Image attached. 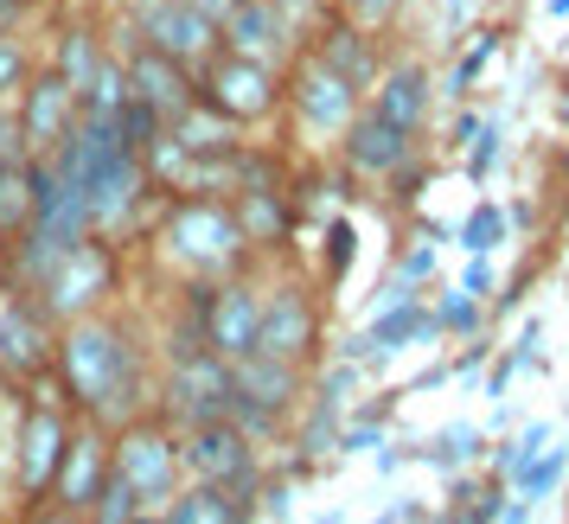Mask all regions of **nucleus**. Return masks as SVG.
<instances>
[{
    "label": "nucleus",
    "instance_id": "f257e3e1",
    "mask_svg": "<svg viewBox=\"0 0 569 524\" xmlns=\"http://www.w3.org/2000/svg\"><path fill=\"white\" fill-rule=\"evenodd\" d=\"M52 391L71 416L122 429V422L154 410L160 359H154V345H148V333H141L134 320L103 308V314H83V320H64V326H58Z\"/></svg>",
    "mask_w": 569,
    "mask_h": 524
},
{
    "label": "nucleus",
    "instance_id": "f03ea898",
    "mask_svg": "<svg viewBox=\"0 0 569 524\" xmlns=\"http://www.w3.org/2000/svg\"><path fill=\"white\" fill-rule=\"evenodd\" d=\"M148 236H154V256L180 269V282H224L257 262L250 236L237 231L231 199H211V192H167Z\"/></svg>",
    "mask_w": 569,
    "mask_h": 524
},
{
    "label": "nucleus",
    "instance_id": "7ed1b4c3",
    "mask_svg": "<svg viewBox=\"0 0 569 524\" xmlns=\"http://www.w3.org/2000/svg\"><path fill=\"white\" fill-rule=\"evenodd\" d=\"M71 429H78V416L58 403L52 377L32 384L27 396H13V473H7L13 512H20V505H46L52 473H58V461H64V447H71Z\"/></svg>",
    "mask_w": 569,
    "mask_h": 524
},
{
    "label": "nucleus",
    "instance_id": "20e7f679",
    "mask_svg": "<svg viewBox=\"0 0 569 524\" xmlns=\"http://www.w3.org/2000/svg\"><path fill=\"white\" fill-rule=\"evenodd\" d=\"M122 289H129V250H122L116 236L90 231V236H78V243L64 250V262L39 282V308L64 326V320H83V314L116 308Z\"/></svg>",
    "mask_w": 569,
    "mask_h": 524
},
{
    "label": "nucleus",
    "instance_id": "39448f33",
    "mask_svg": "<svg viewBox=\"0 0 569 524\" xmlns=\"http://www.w3.org/2000/svg\"><path fill=\"white\" fill-rule=\"evenodd\" d=\"M109 473L129 480V493L141 498V512H160L167 498L186 486V467H180V429L148 410V416L109 429Z\"/></svg>",
    "mask_w": 569,
    "mask_h": 524
},
{
    "label": "nucleus",
    "instance_id": "423d86ee",
    "mask_svg": "<svg viewBox=\"0 0 569 524\" xmlns=\"http://www.w3.org/2000/svg\"><path fill=\"white\" fill-rule=\"evenodd\" d=\"M199 97H206L218 115H231L237 129H269L282 115V64H262V58L243 52H218L199 64Z\"/></svg>",
    "mask_w": 569,
    "mask_h": 524
},
{
    "label": "nucleus",
    "instance_id": "0eeeda50",
    "mask_svg": "<svg viewBox=\"0 0 569 524\" xmlns=\"http://www.w3.org/2000/svg\"><path fill=\"white\" fill-rule=\"evenodd\" d=\"M282 109L295 115V129L301 134H313V141L333 148L339 134L352 129V115L365 109V90L359 83H346L339 71H327V64L301 46V52L288 58V71H282Z\"/></svg>",
    "mask_w": 569,
    "mask_h": 524
},
{
    "label": "nucleus",
    "instance_id": "6e6552de",
    "mask_svg": "<svg viewBox=\"0 0 569 524\" xmlns=\"http://www.w3.org/2000/svg\"><path fill=\"white\" fill-rule=\"evenodd\" d=\"M180 467H186V480H199V486H224V493L257 498L262 447L250 442L231 416H211V422L180 429Z\"/></svg>",
    "mask_w": 569,
    "mask_h": 524
},
{
    "label": "nucleus",
    "instance_id": "1a4fd4ad",
    "mask_svg": "<svg viewBox=\"0 0 569 524\" xmlns=\"http://www.w3.org/2000/svg\"><path fill=\"white\" fill-rule=\"evenodd\" d=\"M58 320L39 308V294H0V391L27 396L52 377Z\"/></svg>",
    "mask_w": 569,
    "mask_h": 524
},
{
    "label": "nucleus",
    "instance_id": "9d476101",
    "mask_svg": "<svg viewBox=\"0 0 569 524\" xmlns=\"http://www.w3.org/2000/svg\"><path fill=\"white\" fill-rule=\"evenodd\" d=\"M231 410V359L218 352H186L160 365V391H154V416L167 429H192Z\"/></svg>",
    "mask_w": 569,
    "mask_h": 524
},
{
    "label": "nucleus",
    "instance_id": "9b49d317",
    "mask_svg": "<svg viewBox=\"0 0 569 524\" xmlns=\"http://www.w3.org/2000/svg\"><path fill=\"white\" fill-rule=\"evenodd\" d=\"M134 39H148L160 46L167 58H180L186 71H199L211 52H218V20L199 13V7H186V0H122V7H109Z\"/></svg>",
    "mask_w": 569,
    "mask_h": 524
},
{
    "label": "nucleus",
    "instance_id": "f8f14e48",
    "mask_svg": "<svg viewBox=\"0 0 569 524\" xmlns=\"http://www.w3.org/2000/svg\"><path fill=\"white\" fill-rule=\"evenodd\" d=\"M257 352L269 359H288V365H308L320 359V294L308 282H269L262 289V326H257Z\"/></svg>",
    "mask_w": 569,
    "mask_h": 524
},
{
    "label": "nucleus",
    "instance_id": "ddd939ff",
    "mask_svg": "<svg viewBox=\"0 0 569 524\" xmlns=\"http://www.w3.org/2000/svg\"><path fill=\"white\" fill-rule=\"evenodd\" d=\"M257 326H262V282L250 269L211 282L206 289V352L243 359V352H257Z\"/></svg>",
    "mask_w": 569,
    "mask_h": 524
},
{
    "label": "nucleus",
    "instance_id": "4468645a",
    "mask_svg": "<svg viewBox=\"0 0 569 524\" xmlns=\"http://www.w3.org/2000/svg\"><path fill=\"white\" fill-rule=\"evenodd\" d=\"M7 109H13V122H20V134H27L32 154H52L58 141L71 134V122L83 115V109H78V83L58 78L52 64H39V71L20 83V97H13Z\"/></svg>",
    "mask_w": 569,
    "mask_h": 524
},
{
    "label": "nucleus",
    "instance_id": "2eb2a0df",
    "mask_svg": "<svg viewBox=\"0 0 569 524\" xmlns=\"http://www.w3.org/2000/svg\"><path fill=\"white\" fill-rule=\"evenodd\" d=\"M109 486V429L103 422H83L71 429V447H64V461H58L52 473V505L58 512H71V518H90V505L103 498Z\"/></svg>",
    "mask_w": 569,
    "mask_h": 524
},
{
    "label": "nucleus",
    "instance_id": "dca6fc26",
    "mask_svg": "<svg viewBox=\"0 0 569 524\" xmlns=\"http://www.w3.org/2000/svg\"><path fill=\"white\" fill-rule=\"evenodd\" d=\"M218 46L224 52H243V58H262V64H282V71H288V58L301 52L282 0H237L231 13L218 20Z\"/></svg>",
    "mask_w": 569,
    "mask_h": 524
},
{
    "label": "nucleus",
    "instance_id": "f3484780",
    "mask_svg": "<svg viewBox=\"0 0 569 524\" xmlns=\"http://www.w3.org/2000/svg\"><path fill=\"white\" fill-rule=\"evenodd\" d=\"M333 148H339V167H346L352 180H390L410 154H422V148H416V134L397 129V122H385L378 109H359V115H352V129L339 134Z\"/></svg>",
    "mask_w": 569,
    "mask_h": 524
},
{
    "label": "nucleus",
    "instance_id": "a211bd4d",
    "mask_svg": "<svg viewBox=\"0 0 569 524\" xmlns=\"http://www.w3.org/2000/svg\"><path fill=\"white\" fill-rule=\"evenodd\" d=\"M429 103H436V90H429V71L416 58H390L385 71H378V83L365 90V109H378L385 122H397V129H410V134L429 129Z\"/></svg>",
    "mask_w": 569,
    "mask_h": 524
},
{
    "label": "nucleus",
    "instance_id": "6ab92c4d",
    "mask_svg": "<svg viewBox=\"0 0 569 524\" xmlns=\"http://www.w3.org/2000/svg\"><path fill=\"white\" fill-rule=\"evenodd\" d=\"M308 52L320 58L327 71H339L346 83H359V90H371L378 71H385V52H378L371 27H359V20H320L313 39H308Z\"/></svg>",
    "mask_w": 569,
    "mask_h": 524
},
{
    "label": "nucleus",
    "instance_id": "aec40b11",
    "mask_svg": "<svg viewBox=\"0 0 569 524\" xmlns=\"http://www.w3.org/2000/svg\"><path fill=\"white\" fill-rule=\"evenodd\" d=\"M231 391L276 410V416H295L301 396H308V365H288V359H269V352H243L231 359Z\"/></svg>",
    "mask_w": 569,
    "mask_h": 524
},
{
    "label": "nucleus",
    "instance_id": "412c9836",
    "mask_svg": "<svg viewBox=\"0 0 569 524\" xmlns=\"http://www.w3.org/2000/svg\"><path fill=\"white\" fill-rule=\"evenodd\" d=\"M231 211H237V231L250 236L257 256L282 250L288 231H295V192L288 185H243V192H231Z\"/></svg>",
    "mask_w": 569,
    "mask_h": 524
},
{
    "label": "nucleus",
    "instance_id": "4be33fe9",
    "mask_svg": "<svg viewBox=\"0 0 569 524\" xmlns=\"http://www.w3.org/2000/svg\"><path fill=\"white\" fill-rule=\"evenodd\" d=\"M365 340L378 345V359H397V352H410V345H429V340H441V333H436V314H429V301H422V294H410V301L371 308V320H365Z\"/></svg>",
    "mask_w": 569,
    "mask_h": 524
},
{
    "label": "nucleus",
    "instance_id": "5701e85b",
    "mask_svg": "<svg viewBox=\"0 0 569 524\" xmlns=\"http://www.w3.org/2000/svg\"><path fill=\"white\" fill-rule=\"evenodd\" d=\"M154 524H250V498L224 493V486H199V480H186L180 493L154 512Z\"/></svg>",
    "mask_w": 569,
    "mask_h": 524
},
{
    "label": "nucleus",
    "instance_id": "b1692460",
    "mask_svg": "<svg viewBox=\"0 0 569 524\" xmlns=\"http://www.w3.org/2000/svg\"><path fill=\"white\" fill-rule=\"evenodd\" d=\"M167 129L180 134L192 154H231L237 141H243V129H237L231 115H218V109H211L206 97H192V103H186L180 115H173V122H167Z\"/></svg>",
    "mask_w": 569,
    "mask_h": 524
},
{
    "label": "nucleus",
    "instance_id": "393cba45",
    "mask_svg": "<svg viewBox=\"0 0 569 524\" xmlns=\"http://www.w3.org/2000/svg\"><path fill=\"white\" fill-rule=\"evenodd\" d=\"M122 103H129V71H122V52H116V46H103V58L90 64V78L78 83V109H83V115H103V122H116V115H122Z\"/></svg>",
    "mask_w": 569,
    "mask_h": 524
},
{
    "label": "nucleus",
    "instance_id": "a878e982",
    "mask_svg": "<svg viewBox=\"0 0 569 524\" xmlns=\"http://www.w3.org/2000/svg\"><path fill=\"white\" fill-rule=\"evenodd\" d=\"M339 422H346V396L313 391V396H308V410H301V429H295V447H301V461H320V454L339 442Z\"/></svg>",
    "mask_w": 569,
    "mask_h": 524
},
{
    "label": "nucleus",
    "instance_id": "bb28decb",
    "mask_svg": "<svg viewBox=\"0 0 569 524\" xmlns=\"http://www.w3.org/2000/svg\"><path fill=\"white\" fill-rule=\"evenodd\" d=\"M480 447H487V435L473 429V422H448L441 435H429L422 447H410L416 461H429L436 473H461L467 461H480Z\"/></svg>",
    "mask_w": 569,
    "mask_h": 524
},
{
    "label": "nucleus",
    "instance_id": "cd10ccee",
    "mask_svg": "<svg viewBox=\"0 0 569 524\" xmlns=\"http://www.w3.org/2000/svg\"><path fill=\"white\" fill-rule=\"evenodd\" d=\"M32 71H39V39H32V27H0V103H13Z\"/></svg>",
    "mask_w": 569,
    "mask_h": 524
},
{
    "label": "nucleus",
    "instance_id": "c85d7f7f",
    "mask_svg": "<svg viewBox=\"0 0 569 524\" xmlns=\"http://www.w3.org/2000/svg\"><path fill=\"white\" fill-rule=\"evenodd\" d=\"M563 473H569V454H563V447H543V454H531V461L512 473V486H518L525 505H543V498L563 486Z\"/></svg>",
    "mask_w": 569,
    "mask_h": 524
},
{
    "label": "nucleus",
    "instance_id": "c756f323",
    "mask_svg": "<svg viewBox=\"0 0 569 524\" xmlns=\"http://www.w3.org/2000/svg\"><path fill=\"white\" fill-rule=\"evenodd\" d=\"M506 231H512V218H506V205H492V199H480V205L467 211L461 218V250L467 256H492V250H499V243H506Z\"/></svg>",
    "mask_w": 569,
    "mask_h": 524
},
{
    "label": "nucleus",
    "instance_id": "7c9ffc66",
    "mask_svg": "<svg viewBox=\"0 0 569 524\" xmlns=\"http://www.w3.org/2000/svg\"><path fill=\"white\" fill-rule=\"evenodd\" d=\"M429 314H436L441 340H448V333H455V340H473V333L487 326V301H473L467 289H448V294H436V308H429Z\"/></svg>",
    "mask_w": 569,
    "mask_h": 524
},
{
    "label": "nucleus",
    "instance_id": "2f4dec72",
    "mask_svg": "<svg viewBox=\"0 0 569 524\" xmlns=\"http://www.w3.org/2000/svg\"><path fill=\"white\" fill-rule=\"evenodd\" d=\"M352 256H359V224L339 211L333 224H327V250H320V275H327V289H339V282L352 275Z\"/></svg>",
    "mask_w": 569,
    "mask_h": 524
},
{
    "label": "nucleus",
    "instance_id": "473e14b6",
    "mask_svg": "<svg viewBox=\"0 0 569 524\" xmlns=\"http://www.w3.org/2000/svg\"><path fill=\"white\" fill-rule=\"evenodd\" d=\"M492 58H499V32H473V46L461 52V64L448 71V97H455V103L473 97V83H480V71H487Z\"/></svg>",
    "mask_w": 569,
    "mask_h": 524
},
{
    "label": "nucleus",
    "instance_id": "72a5a7b5",
    "mask_svg": "<svg viewBox=\"0 0 569 524\" xmlns=\"http://www.w3.org/2000/svg\"><path fill=\"white\" fill-rule=\"evenodd\" d=\"M543 447H550V422H525V429H518L512 442L499 447V461H492V473H499V480H512V473L525 467L531 454H543Z\"/></svg>",
    "mask_w": 569,
    "mask_h": 524
},
{
    "label": "nucleus",
    "instance_id": "f704fd0d",
    "mask_svg": "<svg viewBox=\"0 0 569 524\" xmlns=\"http://www.w3.org/2000/svg\"><path fill=\"white\" fill-rule=\"evenodd\" d=\"M116 129H122V141L141 154V148H148L160 129H167V115H160L154 103H141V97H129V103H122V115H116Z\"/></svg>",
    "mask_w": 569,
    "mask_h": 524
},
{
    "label": "nucleus",
    "instance_id": "c9c22d12",
    "mask_svg": "<svg viewBox=\"0 0 569 524\" xmlns=\"http://www.w3.org/2000/svg\"><path fill=\"white\" fill-rule=\"evenodd\" d=\"M499 141H506V134H499V122H480V129H473V141H467V160H461L473 185L492 180V167H499Z\"/></svg>",
    "mask_w": 569,
    "mask_h": 524
},
{
    "label": "nucleus",
    "instance_id": "e433bc0d",
    "mask_svg": "<svg viewBox=\"0 0 569 524\" xmlns=\"http://www.w3.org/2000/svg\"><path fill=\"white\" fill-rule=\"evenodd\" d=\"M397 282L403 289H422V282H436V243L422 236L416 250H403V262H397Z\"/></svg>",
    "mask_w": 569,
    "mask_h": 524
},
{
    "label": "nucleus",
    "instance_id": "4c0bfd02",
    "mask_svg": "<svg viewBox=\"0 0 569 524\" xmlns=\"http://www.w3.org/2000/svg\"><path fill=\"white\" fill-rule=\"evenodd\" d=\"M32 148H27V134H20V122H13V109L0 103V167H27Z\"/></svg>",
    "mask_w": 569,
    "mask_h": 524
},
{
    "label": "nucleus",
    "instance_id": "58836bf2",
    "mask_svg": "<svg viewBox=\"0 0 569 524\" xmlns=\"http://www.w3.org/2000/svg\"><path fill=\"white\" fill-rule=\"evenodd\" d=\"M58 0H0V27H32V20H46Z\"/></svg>",
    "mask_w": 569,
    "mask_h": 524
},
{
    "label": "nucleus",
    "instance_id": "ea45409f",
    "mask_svg": "<svg viewBox=\"0 0 569 524\" xmlns=\"http://www.w3.org/2000/svg\"><path fill=\"white\" fill-rule=\"evenodd\" d=\"M455 289H467L473 301H487V294L499 289V282H492V262L487 256H467V269H461V282H455Z\"/></svg>",
    "mask_w": 569,
    "mask_h": 524
},
{
    "label": "nucleus",
    "instance_id": "a19ab883",
    "mask_svg": "<svg viewBox=\"0 0 569 524\" xmlns=\"http://www.w3.org/2000/svg\"><path fill=\"white\" fill-rule=\"evenodd\" d=\"M7 473H13V396L0 391V493H7Z\"/></svg>",
    "mask_w": 569,
    "mask_h": 524
},
{
    "label": "nucleus",
    "instance_id": "79ce46f5",
    "mask_svg": "<svg viewBox=\"0 0 569 524\" xmlns=\"http://www.w3.org/2000/svg\"><path fill=\"white\" fill-rule=\"evenodd\" d=\"M257 493H262V512H269V518H288V512H295V486H288V480L257 486Z\"/></svg>",
    "mask_w": 569,
    "mask_h": 524
},
{
    "label": "nucleus",
    "instance_id": "37998d69",
    "mask_svg": "<svg viewBox=\"0 0 569 524\" xmlns=\"http://www.w3.org/2000/svg\"><path fill=\"white\" fill-rule=\"evenodd\" d=\"M13 524H83V518H71V512H58L52 498H46V505H20V518Z\"/></svg>",
    "mask_w": 569,
    "mask_h": 524
},
{
    "label": "nucleus",
    "instance_id": "c03bdc74",
    "mask_svg": "<svg viewBox=\"0 0 569 524\" xmlns=\"http://www.w3.org/2000/svg\"><path fill=\"white\" fill-rule=\"evenodd\" d=\"M487 352H492V345H487V340H480V333H473V345H467L461 359H455V365H448V377H473V371L487 365Z\"/></svg>",
    "mask_w": 569,
    "mask_h": 524
},
{
    "label": "nucleus",
    "instance_id": "a18cd8bd",
    "mask_svg": "<svg viewBox=\"0 0 569 524\" xmlns=\"http://www.w3.org/2000/svg\"><path fill=\"white\" fill-rule=\"evenodd\" d=\"M512 377H518V359L506 352V359H499V365L487 371V396H506V384H512Z\"/></svg>",
    "mask_w": 569,
    "mask_h": 524
},
{
    "label": "nucleus",
    "instance_id": "49530a36",
    "mask_svg": "<svg viewBox=\"0 0 569 524\" xmlns=\"http://www.w3.org/2000/svg\"><path fill=\"white\" fill-rule=\"evenodd\" d=\"M531 512H538V505H525V498H506V505H499V524H531Z\"/></svg>",
    "mask_w": 569,
    "mask_h": 524
},
{
    "label": "nucleus",
    "instance_id": "de8ad7c7",
    "mask_svg": "<svg viewBox=\"0 0 569 524\" xmlns=\"http://www.w3.org/2000/svg\"><path fill=\"white\" fill-rule=\"evenodd\" d=\"M416 518H422V512H416L410 498H403V505H390V512H385V518H378V524H416Z\"/></svg>",
    "mask_w": 569,
    "mask_h": 524
},
{
    "label": "nucleus",
    "instance_id": "09e8293b",
    "mask_svg": "<svg viewBox=\"0 0 569 524\" xmlns=\"http://www.w3.org/2000/svg\"><path fill=\"white\" fill-rule=\"evenodd\" d=\"M473 129H480V115H473V109H461V122H455V141L467 148V141H473Z\"/></svg>",
    "mask_w": 569,
    "mask_h": 524
},
{
    "label": "nucleus",
    "instance_id": "8fccbe9b",
    "mask_svg": "<svg viewBox=\"0 0 569 524\" xmlns=\"http://www.w3.org/2000/svg\"><path fill=\"white\" fill-rule=\"evenodd\" d=\"M186 7H199V13H211V20H224V13H231L237 0H186Z\"/></svg>",
    "mask_w": 569,
    "mask_h": 524
},
{
    "label": "nucleus",
    "instance_id": "3c124183",
    "mask_svg": "<svg viewBox=\"0 0 569 524\" xmlns=\"http://www.w3.org/2000/svg\"><path fill=\"white\" fill-rule=\"evenodd\" d=\"M436 524H461V512H455V505H448V512H441V518Z\"/></svg>",
    "mask_w": 569,
    "mask_h": 524
},
{
    "label": "nucleus",
    "instance_id": "603ef678",
    "mask_svg": "<svg viewBox=\"0 0 569 524\" xmlns=\"http://www.w3.org/2000/svg\"><path fill=\"white\" fill-rule=\"evenodd\" d=\"M550 13H569V0H550Z\"/></svg>",
    "mask_w": 569,
    "mask_h": 524
},
{
    "label": "nucleus",
    "instance_id": "864d4df0",
    "mask_svg": "<svg viewBox=\"0 0 569 524\" xmlns=\"http://www.w3.org/2000/svg\"><path fill=\"white\" fill-rule=\"evenodd\" d=\"M103 7H122V0H103Z\"/></svg>",
    "mask_w": 569,
    "mask_h": 524
},
{
    "label": "nucleus",
    "instance_id": "5fc2aeb1",
    "mask_svg": "<svg viewBox=\"0 0 569 524\" xmlns=\"http://www.w3.org/2000/svg\"><path fill=\"white\" fill-rule=\"evenodd\" d=\"M563 115H569V97H563Z\"/></svg>",
    "mask_w": 569,
    "mask_h": 524
},
{
    "label": "nucleus",
    "instance_id": "6e6d98bb",
    "mask_svg": "<svg viewBox=\"0 0 569 524\" xmlns=\"http://www.w3.org/2000/svg\"><path fill=\"white\" fill-rule=\"evenodd\" d=\"M563 173H569V160H563Z\"/></svg>",
    "mask_w": 569,
    "mask_h": 524
},
{
    "label": "nucleus",
    "instance_id": "4d7b16f0",
    "mask_svg": "<svg viewBox=\"0 0 569 524\" xmlns=\"http://www.w3.org/2000/svg\"><path fill=\"white\" fill-rule=\"evenodd\" d=\"M563 410H569V403H563Z\"/></svg>",
    "mask_w": 569,
    "mask_h": 524
},
{
    "label": "nucleus",
    "instance_id": "13d9d810",
    "mask_svg": "<svg viewBox=\"0 0 569 524\" xmlns=\"http://www.w3.org/2000/svg\"><path fill=\"white\" fill-rule=\"evenodd\" d=\"M0 524H7V518H0Z\"/></svg>",
    "mask_w": 569,
    "mask_h": 524
}]
</instances>
